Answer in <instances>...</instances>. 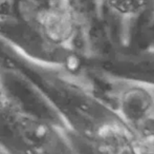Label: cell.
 I'll use <instances>...</instances> for the list:
<instances>
[{
    "label": "cell",
    "mask_w": 154,
    "mask_h": 154,
    "mask_svg": "<svg viewBox=\"0 0 154 154\" xmlns=\"http://www.w3.org/2000/svg\"><path fill=\"white\" fill-rule=\"evenodd\" d=\"M131 147L140 154H154V135H137Z\"/></svg>",
    "instance_id": "cell-3"
},
{
    "label": "cell",
    "mask_w": 154,
    "mask_h": 154,
    "mask_svg": "<svg viewBox=\"0 0 154 154\" xmlns=\"http://www.w3.org/2000/svg\"><path fill=\"white\" fill-rule=\"evenodd\" d=\"M116 14L124 17H135L146 10L149 0H106Z\"/></svg>",
    "instance_id": "cell-2"
},
{
    "label": "cell",
    "mask_w": 154,
    "mask_h": 154,
    "mask_svg": "<svg viewBox=\"0 0 154 154\" xmlns=\"http://www.w3.org/2000/svg\"><path fill=\"white\" fill-rule=\"evenodd\" d=\"M119 111L124 121L136 130L154 113V93L142 86L127 88L120 97Z\"/></svg>",
    "instance_id": "cell-1"
}]
</instances>
